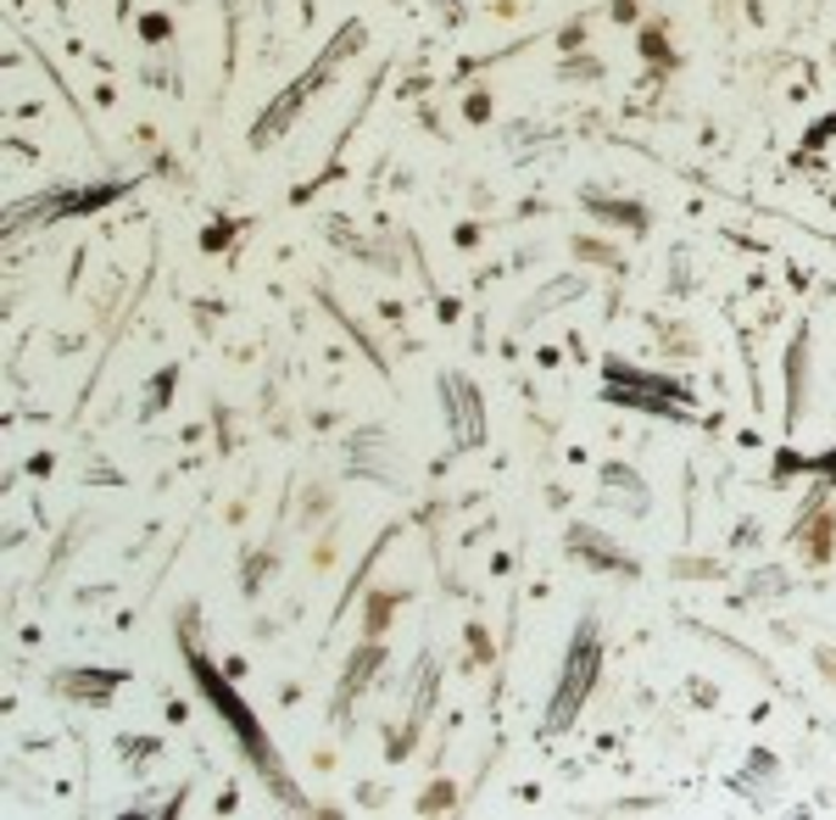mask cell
I'll list each match as a JSON object with an SVG mask.
<instances>
[{
  "mask_svg": "<svg viewBox=\"0 0 836 820\" xmlns=\"http://www.w3.org/2000/svg\"><path fill=\"white\" fill-rule=\"evenodd\" d=\"M179 648H185V664H190V681L201 686V698L218 709V720L235 731V742H240V753L251 759V770L268 781V792L285 803V809H307V798H301V787H296V775L279 764V753H273V742H268V731H262V720L246 709V698L235 692V681L196 648V636H190V625L179 631Z\"/></svg>",
  "mask_w": 836,
  "mask_h": 820,
  "instance_id": "cell-1",
  "label": "cell"
},
{
  "mask_svg": "<svg viewBox=\"0 0 836 820\" xmlns=\"http://www.w3.org/2000/svg\"><path fill=\"white\" fill-rule=\"evenodd\" d=\"M597 675H603V636H597V620H580V631H575V642H569V653H564V670H558V686H553L547 720H541V731H547V737L575 725V714L586 709V698H591Z\"/></svg>",
  "mask_w": 836,
  "mask_h": 820,
  "instance_id": "cell-2",
  "label": "cell"
},
{
  "mask_svg": "<svg viewBox=\"0 0 836 820\" xmlns=\"http://www.w3.org/2000/svg\"><path fill=\"white\" fill-rule=\"evenodd\" d=\"M357 46H362V23H346V29H340V40H335V46H329V51H324V57H318V62H312V68H307V73H301V79H296V85H290V90L273 101V107H268V112H262V124H257V135H251V140H257V146L279 140V135H285V124L301 112V101H307V96L324 85V73H329L340 57H351Z\"/></svg>",
  "mask_w": 836,
  "mask_h": 820,
  "instance_id": "cell-3",
  "label": "cell"
},
{
  "mask_svg": "<svg viewBox=\"0 0 836 820\" xmlns=\"http://www.w3.org/2000/svg\"><path fill=\"white\" fill-rule=\"evenodd\" d=\"M447 385V407H452V442L469 453V447H480L486 442V414H480V391L464 379V374H447L441 379Z\"/></svg>",
  "mask_w": 836,
  "mask_h": 820,
  "instance_id": "cell-4",
  "label": "cell"
},
{
  "mask_svg": "<svg viewBox=\"0 0 836 820\" xmlns=\"http://www.w3.org/2000/svg\"><path fill=\"white\" fill-rule=\"evenodd\" d=\"M830 531H836V520H830V508L814 497V503L803 508L797 531H792V542L803 547V559H808L814 570H825V564H830V553H836V536H830Z\"/></svg>",
  "mask_w": 836,
  "mask_h": 820,
  "instance_id": "cell-5",
  "label": "cell"
},
{
  "mask_svg": "<svg viewBox=\"0 0 836 820\" xmlns=\"http://www.w3.org/2000/svg\"><path fill=\"white\" fill-rule=\"evenodd\" d=\"M118 681H123L118 670H62V675H57V686H62V692L90 698V703H96V698H112V692H118Z\"/></svg>",
  "mask_w": 836,
  "mask_h": 820,
  "instance_id": "cell-6",
  "label": "cell"
},
{
  "mask_svg": "<svg viewBox=\"0 0 836 820\" xmlns=\"http://www.w3.org/2000/svg\"><path fill=\"white\" fill-rule=\"evenodd\" d=\"M374 664H379V648L368 642V648H362V653H357V659L346 664V681H340V692H335V709H346V703L357 698V686L368 681V670H374Z\"/></svg>",
  "mask_w": 836,
  "mask_h": 820,
  "instance_id": "cell-7",
  "label": "cell"
},
{
  "mask_svg": "<svg viewBox=\"0 0 836 820\" xmlns=\"http://www.w3.org/2000/svg\"><path fill=\"white\" fill-rule=\"evenodd\" d=\"M603 481L614 486V497H625V508H647V497H641V492H630V486H636V475H630V470L608 464V470H603Z\"/></svg>",
  "mask_w": 836,
  "mask_h": 820,
  "instance_id": "cell-8",
  "label": "cell"
},
{
  "mask_svg": "<svg viewBox=\"0 0 836 820\" xmlns=\"http://www.w3.org/2000/svg\"><path fill=\"white\" fill-rule=\"evenodd\" d=\"M396 609V597H368V631H385V614Z\"/></svg>",
  "mask_w": 836,
  "mask_h": 820,
  "instance_id": "cell-9",
  "label": "cell"
},
{
  "mask_svg": "<svg viewBox=\"0 0 836 820\" xmlns=\"http://www.w3.org/2000/svg\"><path fill=\"white\" fill-rule=\"evenodd\" d=\"M418 809H452V787H447V781H441V787H430V798L418 803Z\"/></svg>",
  "mask_w": 836,
  "mask_h": 820,
  "instance_id": "cell-10",
  "label": "cell"
},
{
  "mask_svg": "<svg viewBox=\"0 0 836 820\" xmlns=\"http://www.w3.org/2000/svg\"><path fill=\"white\" fill-rule=\"evenodd\" d=\"M808 470H819V475H825V481H836V453H825V458H814V464H808Z\"/></svg>",
  "mask_w": 836,
  "mask_h": 820,
  "instance_id": "cell-11",
  "label": "cell"
},
{
  "mask_svg": "<svg viewBox=\"0 0 836 820\" xmlns=\"http://www.w3.org/2000/svg\"><path fill=\"white\" fill-rule=\"evenodd\" d=\"M819 675H830V681H836V653H830V648H819Z\"/></svg>",
  "mask_w": 836,
  "mask_h": 820,
  "instance_id": "cell-12",
  "label": "cell"
}]
</instances>
